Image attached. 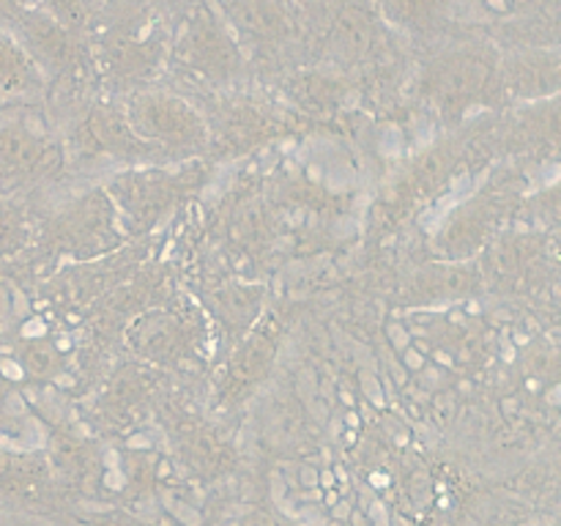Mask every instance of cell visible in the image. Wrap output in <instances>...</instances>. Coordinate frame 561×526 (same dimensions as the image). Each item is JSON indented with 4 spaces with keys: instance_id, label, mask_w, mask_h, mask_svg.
<instances>
[{
    "instance_id": "cell-6",
    "label": "cell",
    "mask_w": 561,
    "mask_h": 526,
    "mask_svg": "<svg viewBox=\"0 0 561 526\" xmlns=\"http://www.w3.org/2000/svg\"><path fill=\"white\" fill-rule=\"evenodd\" d=\"M126 228L104 190L88 192L77 197L66 208H60L44 225L42 241L58 255H69L75 261L104 255L124 241Z\"/></svg>"
},
{
    "instance_id": "cell-16",
    "label": "cell",
    "mask_w": 561,
    "mask_h": 526,
    "mask_svg": "<svg viewBox=\"0 0 561 526\" xmlns=\"http://www.w3.org/2000/svg\"><path fill=\"white\" fill-rule=\"evenodd\" d=\"M279 129L283 124L257 104L228 102L219 110L217 126L208 129V135L214 132L225 151H247V148L272 140L274 135H279Z\"/></svg>"
},
{
    "instance_id": "cell-2",
    "label": "cell",
    "mask_w": 561,
    "mask_h": 526,
    "mask_svg": "<svg viewBox=\"0 0 561 526\" xmlns=\"http://www.w3.org/2000/svg\"><path fill=\"white\" fill-rule=\"evenodd\" d=\"M170 58L190 75L201 80L233 82L244 71V53L236 33L222 20L214 3H195L190 14L181 22L173 44H170Z\"/></svg>"
},
{
    "instance_id": "cell-7",
    "label": "cell",
    "mask_w": 561,
    "mask_h": 526,
    "mask_svg": "<svg viewBox=\"0 0 561 526\" xmlns=\"http://www.w3.org/2000/svg\"><path fill=\"white\" fill-rule=\"evenodd\" d=\"M3 27L25 47V53L38 66L44 80L47 77H55V80L82 77L88 71V66H91L88 64V49L82 44L80 33L60 25L58 20H53L38 5H27V9L16 11Z\"/></svg>"
},
{
    "instance_id": "cell-10",
    "label": "cell",
    "mask_w": 561,
    "mask_h": 526,
    "mask_svg": "<svg viewBox=\"0 0 561 526\" xmlns=\"http://www.w3.org/2000/svg\"><path fill=\"white\" fill-rule=\"evenodd\" d=\"M327 49L340 60H365L383 42V20L365 0H340L327 16Z\"/></svg>"
},
{
    "instance_id": "cell-3",
    "label": "cell",
    "mask_w": 561,
    "mask_h": 526,
    "mask_svg": "<svg viewBox=\"0 0 561 526\" xmlns=\"http://www.w3.org/2000/svg\"><path fill=\"white\" fill-rule=\"evenodd\" d=\"M170 55V42L159 16L148 5L124 9L99 33V58L110 77L121 82L151 80Z\"/></svg>"
},
{
    "instance_id": "cell-18",
    "label": "cell",
    "mask_w": 561,
    "mask_h": 526,
    "mask_svg": "<svg viewBox=\"0 0 561 526\" xmlns=\"http://www.w3.org/2000/svg\"><path fill=\"white\" fill-rule=\"evenodd\" d=\"M455 0H378L383 22L411 33H431L444 25Z\"/></svg>"
},
{
    "instance_id": "cell-5",
    "label": "cell",
    "mask_w": 561,
    "mask_h": 526,
    "mask_svg": "<svg viewBox=\"0 0 561 526\" xmlns=\"http://www.w3.org/2000/svg\"><path fill=\"white\" fill-rule=\"evenodd\" d=\"M126 118L140 140L157 153H190L201 151L211 142L208 121L203 118L195 104L186 102L179 93L142 91L126 102Z\"/></svg>"
},
{
    "instance_id": "cell-21",
    "label": "cell",
    "mask_w": 561,
    "mask_h": 526,
    "mask_svg": "<svg viewBox=\"0 0 561 526\" xmlns=\"http://www.w3.org/2000/svg\"><path fill=\"white\" fill-rule=\"evenodd\" d=\"M36 5L47 11L53 20H58L60 25L69 27V31L80 33V36L88 31L91 14H88V9L82 5V0H36Z\"/></svg>"
},
{
    "instance_id": "cell-13",
    "label": "cell",
    "mask_w": 561,
    "mask_h": 526,
    "mask_svg": "<svg viewBox=\"0 0 561 526\" xmlns=\"http://www.w3.org/2000/svg\"><path fill=\"white\" fill-rule=\"evenodd\" d=\"M214 9L222 14L239 42L244 38L257 47L283 42L294 27L285 0H214Z\"/></svg>"
},
{
    "instance_id": "cell-25",
    "label": "cell",
    "mask_w": 561,
    "mask_h": 526,
    "mask_svg": "<svg viewBox=\"0 0 561 526\" xmlns=\"http://www.w3.org/2000/svg\"><path fill=\"white\" fill-rule=\"evenodd\" d=\"M485 9H491L493 14H515L526 0H480Z\"/></svg>"
},
{
    "instance_id": "cell-9",
    "label": "cell",
    "mask_w": 561,
    "mask_h": 526,
    "mask_svg": "<svg viewBox=\"0 0 561 526\" xmlns=\"http://www.w3.org/2000/svg\"><path fill=\"white\" fill-rule=\"evenodd\" d=\"M75 151L85 159H124V162L159 157L146 140L137 137L124 110L104 102L93 104L80 115L75 129Z\"/></svg>"
},
{
    "instance_id": "cell-22",
    "label": "cell",
    "mask_w": 561,
    "mask_h": 526,
    "mask_svg": "<svg viewBox=\"0 0 561 526\" xmlns=\"http://www.w3.org/2000/svg\"><path fill=\"white\" fill-rule=\"evenodd\" d=\"M22 244H27V222L14 206L0 201V255L16 252Z\"/></svg>"
},
{
    "instance_id": "cell-11",
    "label": "cell",
    "mask_w": 561,
    "mask_h": 526,
    "mask_svg": "<svg viewBox=\"0 0 561 526\" xmlns=\"http://www.w3.org/2000/svg\"><path fill=\"white\" fill-rule=\"evenodd\" d=\"M170 433L179 458L201 480H217L236 466V453L211 425L186 411H170Z\"/></svg>"
},
{
    "instance_id": "cell-15",
    "label": "cell",
    "mask_w": 561,
    "mask_h": 526,
    "mask_svg": "<svg viewBox=\"0 0 561 526\" xmlns=\"http://www.w3.org/2000/svg\"><path fill=\"white\" fill-rule=\"evenodd\" d=\"M499 88L513 99H546L559 88L557 49H531L499 66Z\"/></svg>"
},
{
    "instance_id": "cell-19",
    "label": "cell",
    "mask_w": 561,
    "mask_h": 526,
    "mask_svg": "<svg viewBox=\"0 0 561 526\" xmlns=\"http://www.w3.org/2000/svg\"><path fill=\"white\" fill-rule=\"evenodd\" d=\"M290 93L296 96V102L305 104L307 110H332L334 104L343 99L345 85L340 80L329 75H301L290 82Z\"/></svg>"
},
{
    "instance_id": "cell-24",
    "label": "cell",
    "mask_w": 561,
    "mask_h": 526,
    "mask_svg": "<svg viewBox=\"0 0 561 526\" xmlns=\"http://www.w3.org/2000/svg\"><path fill=\"white\" fill-rule=\"evenodd\" d=\"M27 5H36V0H0V27H3L16 11L27 9Z\"/></svg>"
},
{
    "instance_id": "cell-17",
    "label": "cell",
    "mask_w": 561,
    "mask_h": 526,
    "mask_svg": "<svg viewBox=\"0 0 561 526\" xmlns=\"http://www.w3.org/2000/svg\"><path fill=\"white\" fill-rule=\"evenodd\" d=\"M44 91V75L20 42L0 27V96H33Z\"/></svg>"
},
{
    "instance_id": "cell-8",
    "label": "cell",
    "mask_w": 561,
    "mask_h": 526,
    "mask_svg": "<svg viewBox=\"0 0 561 526\" xmlns=\"http://www.w3.org/2000/svg\"><path fill=\"white\" fill-rule=\"evenodd\" d=\"M64 164V148L38 121L0 110V175L11 181L47 179Z\"/></svg>"
},
{
    "instance_id": "cell-1",
    "label": "cell",
    "mask_w": 561,
    "mask_h": 526,
    "mask_svg": "<svg viewBox=\"0 0 561 526\" xmlns=\"http://www.w3.org/2000/svg\"><path fill=\"white\" fill-rule=\"evenodd\" d=\"M499 66L491 47L485 44H460L436 55L422 69L420 93L447 118L458 121L482 104H493L502 96Z\"/></svg>"
},
{
    "instance_id": "cell-20",
    "label": "cell",
    "mask_w": 561,
    "mask_h": 526,
    "mask_svg": "<svg viewBox=\"0 0 561 526\" xmlns=\"http://www.w3.org/2000/svg\"><path fill=\"white\" fill-rule=\"evenodd\" d=\"M20 362L31 376L47 378L60 370V354L55 345L44 343V340H31L20 348Z\"/></svg>"
},
{
    "instance_id": "cell-23",
    "label": "cell",
    "mask_w": 561,
    "mask_h": 526,
    "mask_svg": "<svg viewBox=\"0 0 561 526\" xmlns=\"http://www.w3.org/2000/svg\"><path fill=\"white\" fill-rule=\"evenodd\" d=\"M82 526H151V524H142V521L131 518V515H124V513H104V515L82 518Z\"/></svg>"
},
{
    "instance_id": "cell-14",
    "label": "cell",
    "mask_w": 561,
    "mask_h": 526,
    "mask_svg": "<svg viewBox=\"0 0 561 526\" xmlns=\"http://www.w3.org/2000/svg\"><path fill=\"white\" fill-rule=\"evenodd\" d=\"M131 348L153 365H175L192 351V327L164 310H148L126 332Z\"/></svg>"
},
{
    "instance_id": "cell-26",
    "label": "cell",
    "mask_w": 561,
    "mask_h": 526,
    "mask_svg": "<svg viewBox=\"0 0 561 526\" xmlns=\"http://www.w3.org/2000/svg\"><path fill=\"white\" fill-rule=\"evenodd\" d=\"M104 3H107V0H82V5L88 9V14H91V11H96V9H102Z\"/></svg>"
},
{
    "instance_id": "cell-4",
    "label": "cell",
    "mask_w": 561,
    "mask_h": 526,
    "mask_svg": "<svg viewBox=\"0 0 561 526\" xmlns=\"http://www.w3.org/2000/svg\"><path fill=\"white\" fill-rule=\"evenodd\" d=\"M201 175L203 170L197 168L137 170V173H121L113 184L104 186V192L118 208L124 228L131 233H146L197 190Z\"/></svg>"
},
{
    "instance_id": "cell-12",
    "label": "cell",
    "mask_w": 561,
    "mask_h": 526,
    "mask_svg": "<svg viewBox=\"0 0 561 526\" xmlns=\"http://www.w3.org/2000/svg\"><path fill=\"white\" fill-rule=\"evenodd\" d=\"M279 345V327L274 321L263 323L257 332H252L244 343L239 345V351L230 359L228 370H225L222 387H219V395H222L225 403H239L244 400L252 389H257V384L268 376L274 365V356H277Z\"/></svg>"
}]
</instances>
